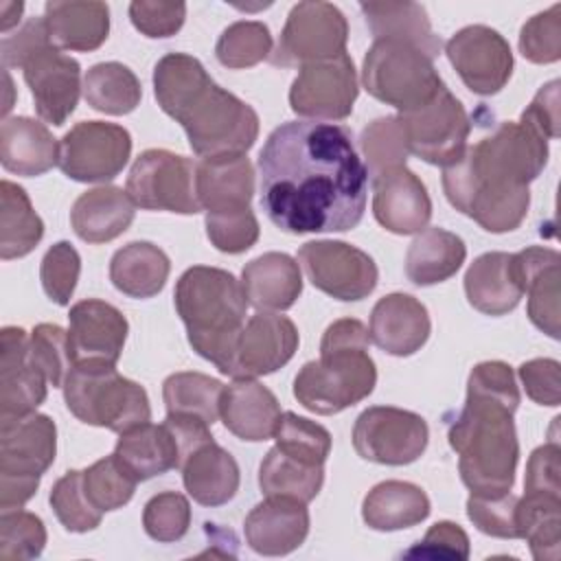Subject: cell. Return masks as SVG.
I'll use <instances>...</instances> for the list:
<instances>
[{
    "label": "cell",
    "mask_w": 561,
    "mask_h": 561,
    "mask_svg": "<svg viewBox=\"0 0 561 561\" xmlns=\"http://www.w3.org/2000/svg\"><path fill=\"white\" fill-rule=\"evenodd\" d=\"M261 208L287 234L344 232L366 210L368 171L344 125L287 121L259 153Z\"/></svg>",
    "instance_id": "obj_1"
},
{
    "label": "cell",
    "mask_w": 561,
    "mask_h": 561,
    "mask_svg": "<svg viewBox=\"0 0 561 561\" xmlns=\"http://www.w3.org/2000/svg\"><path fill=\"white\" fill-rule=\"evenodd\" d=\"M548 162V140L522 121H504L480 142L443 167L449 204L493 234L522 226L530 206L528 184Z\"/></svg>",
    "instance_id": "obj_2"
},
{
    "label": "cell",
    "mask_w": 561,
    "mask_h": 561,
    "mask_svg": "<svg viewBox=\"0 0 561 561\" xmlns=\"http://www.w3.org/2000/svg\"><path fill=\"white\" fill-rule=\"evenodd\" d=\"M515 373L504 362H480L467 379V399L449 425L460 480L471 493H506L515 484L519 440L513 414L519 408Z\"/></svg>",
    "instance_id": "obj_3"
},
{
    "label": "cell",
    "mask_w": 561,
    "mask_h": 561,
    "mask_svg": "<svg viewBox=\"0 0 561 561\" xmlns=\"http://www.w3.org/2000/svg\"><path fill=\"white\" fill-rule=\"evenodd\" d=\"M173 302L193 351L215 364L221 375L232 377L250 305L241 280L219 267L193 265L178 278Z\"/></svg>",
    "instance_id": "obj_4"
},
{
    "label": "cell",
    "mask_w": 561,
    "mask_h": 561,
    "mask_svg": "<svg viewBox=\"0 0 561 561\" xmlns=\"http://www.w3.org/2000/svg\"><path fill=\"white\" fill-rule=\"evenodd\" d=\"M368 342V329L355 318L329 324L320 342V359L307 362L294 379L298 403L313 414L331 416L364 401L377 383Z\"/></svg>",
    "instance_id": "obj_5"
},
{
    "label": "cell",
    "mask_w": 561,
    "mask_h": 561,
    "mask_svg": "<svg viewBox=\"0 0 561 561\" xmlns=\"http://www.w3.org/2000/svg\"><path fill=\"white\" fill-rule=\"evenodd\" d=\"M61 388L66 408L81 423L123 434L151 421L147 390L123 377L116 364H75Z\"/></svg>",
    "instance_id": "obj_6"
},
{
    "label": "cell",
    "mask_w": 561,
    "mask_h": 561,
    "mask_svg": "<svg viewBox=\"0 0 561 561\" xmlns=\"http://www.w3.org/2000/svg\"><path fill=\"white\" fill-rule=\"evenodd\" d=\"M362 83L370 96L401 114L432 101L445 88L434 61L412 44L375 39L362 64Z\"/></svg>",
    "instance_id": "obj_7"
},
{
    "label": "cell",
    "mask_w": 561,
    "mask_h": 561,
    "mask_svg": "<svg viewBox=\"0 0 561 561\" xmlns=\"http://www.w3.org/2000/svg\"><path fill=\"white\" fill-rule=\"evenodd\" d=\"M178 123L202 158L245 153L259 138V116L252 105L215 81L186 105Z\"/></svg>",
    "instance_id": "obj_8"
},
{
    "label": "cell",
    "mask_w": 561,
    "mask_h": 561,
    "mask_svg": "<svg viewBox=\"0 0 561 561\" xmlns=\"http://www.w3.org/2000/svg\"><path fill=\"white\" fill-rule=\"evenodd\" d=\"M348 24L331 2H298L291 7L280 39L270 55L274 66L294 68L333 59L346 53Z\"/></svg>",
    "instance_id": "obj_9"
},
{
    "label": "cell",
    "mask_w": 561,
    "mask_h": 561,
    "mask_svg": "<svg viewBox=\"0 0 561 561\" xmlns=\"http://www.w3.org/2000/svg\"><path fill=\"white\" fill-rule=\"evenodd\" d=\"M127 195L145 210L195 215L202 210L195 193V164L167 149L142 151L127 175Z\"/></svg>",
    "instance_id": "obj_10"
},
{
    "label": "cell",
    "mask_w": 561,
    "mask_h": 561,
    "mask_svg": "<svg viewBox=\"0 0 561 561\" xmlns=\"http://www.w3.org/2000/svg\"><path fill=\"white\" fill-rule=\"evenodd\" d=\"M430 430L421 414L392 408H366L353 425V447L359 458L401 467L419 460L427 447Z\"/></svg>",
    "instance_id": "obj_11"
},
{
    "label": "cell",
    "mask_w": 561,
    "mask_h": 561,
    "mask_svg": "<svg viewBox=\"0 0 561 561\" xmlns=\"http://www.w3.org/2000/svg\"><path fill=\"white\" fill-rule=\"evenodd\" d=\"M408 151L427 164L447 167L456 162L465 149L471 131L469 116L462 103L445 88L425 105L399 114Z\"/></svg>",
    "instance_id": "obj_12"
},
{
    "label": "cell",
    "mask_w": 561,
    "mask_h": 561,
    "mask_svg": "<svg viewBox=\"0 0 561 561\" xmlns=\"http://www.w3.org/2000/svg\"><path fill=\"white\" fill-rule=\"evenodd\" d=\"M131 156V136L123 125L105 121H81L59 140L64 175L75 182H110Z\"/></svg>",
    "instance_id": "obj_13"
},
{
    "label": "cell",
    "mask_w": 561,
    "mask_h": 561,
    "mask_svg": "<svg viewBox=\"0 0 561 561\" xmlns=\"http://www.w3.org/2000/svg\"><path fill=\"white\" fill-rule=\"evenodd\" d=\"M298 261L316 289L344 302L366 298L379 280L375 261L344 241H307L298 250Z\"/></svg>",
    "instance_id": "obj_14"
},
{
    "label": "cell",
    "mask_w": 561,
    "mask_h": 561,
    "mask_svg": "<svg viewBox=\"0 0 561 561\" xmlns=\"http://www.w3.org/2000/svg\"><path fill=\"white\" fill-rule=\"evenodd\" d=\"M357 94V70L353 59L344 53L302 66L289 88V105L305 118L344 121L351 116Z\"/></svg>",
    "instance_id": "obj_15"
},
{
    "label": "cell",
    "mask_w": 561,
    "mask_h": 561,
    "mask_svg": "<svg viewBox=\"0 0 561 561\" xmlns=\"http://www.w3.org/2000/svg\"><path fill=\"white\" fill-rule=\"evenodd\" d=\"M445 55L462 83L480 96L497 94L513 75V53L508 42L491 26L471 24L456 31Z\"/></svg>",
    "instance_id": "obj_16"
},
{
    "label": "cell",
    "mask_w": 561,
    "mask_h": 561,
    "mask_svg": "<svg viewBox=\"0 0 561 561\" xmlns=\"http://www.w3.org/2000/svg\"><path fill=\"white\" fill-rule=\"evenodd\" d=\"M37 116L48 125H64L81 94V66L50 42L35 48L22 64Z\"/></svg>",
    "instance_id": "obj_17"
},
{
    "label": "cell",
    "mask_w": 561,
    "mask_h": 561,
    "mask_svg": "<svg viewBox=\"0 0 561 561\" xmlns=\"http://www.w3.org/2000/svg\"><path fill=\"white\" fill-rule=\"evenodd\" d=\"M68 322V346L72 364L118 362L129 324L114 305L99 298L79 300L70 307Z\"/></svg>",
    "instance_id": "obj_18"
},
{
    "label": "cell",
    "mask_w": 561,
    "mask_h": 561,
    "mask_svg": "<svg viewBox=\"0 0 561 561\" xmlns=\"http://www.w3.org/2000/svg\"><path fill=\"white\" fill-rule=\"evenodd\" d=\"M298 342V329L287 316L256 311L239 335L232 379L276 373L294 357Z\"/></svg>",
    "instance_id": "obj_19"
},
{
    "label": "cell",
    "mask_w": 561,
    "mask_h": 561,
    "mask_svg": "<svg viewBox=\"0 0 561 561\" xmlns=\"http://www.w3.org/2000/svg\"><path fill=\"white\" fill-rule=\"evenodd\" d=\"M373 180V215L394 234H419L432 217V199L421 178L408 167L388 169Z\"/></svg>",
    "instance_id": "obj_20"
},
{
    "label": "cell",
    "mask_w": 561,
    "mask_h": 561,
    "mask_svg": "<svg viewBox=\"0 0 561 561\" xmlns=\"http://www.w3.org/2000/svg\"><path fill=\"white\" fill-rule=\"evenodd\" d=\"M48 379L28 362V333L4 327L0 333V421L33 414L48 394Z\"/></svg>",
    "instance_id": "obj_21"
},
{
    "label": "cell",
    "mask_w": 561,
    "mask_h": 561,
    "mask_svg": "<svg viewBox=\"0 0 561 561\" xmlns=\"http://www.w3.org/2000/svg\"><path fill=\"white\" fill-rule=\"evenodd\" d=\"M57 425L46 414L0 421V476L42 478L55 462Z\"/></svg>",
    "instance_id": "obj_22"
},
{
    "label": "cell",
    "mask_w": 561,
    "mask_h": 561,
    "mask_svg": "<svg viewBox=\"0 0 561 561\" xmlns=\"http://www.w3.org/2000/svg\"><path fill=\"white\" fill-rule=\"evenodd\" d=\"M513 274L524 294H528L530 322L559 340V265L561 254L552 248L530 245L511 256Z\"/></svg>",
    "instance_id": "obj_23"
},
{
    "label": "cell",
    "mask_w": 561,
    "mask_h": 561,
    "mask_svg": "<svg viewBox=\"0 0 561 561\" xmlns=\"http://www.w3.org/2000/svg\"><path fill=\"white\" fill-rule=\"evenodd\" d=\"M430 331L432 322L425 305L410 294H388L379 298L370 311V342L388 355H414L425 346Z\"/></svg>",
    "instance_id": "obj_24"
},
{
    "label": "cell",
    "mask_w": 561,
    "mask_h": 561,
    "mask_svg": "<svg viewBox=\"0 0 561 561\" xmlns=\"http://www.w3.org/2000/svg\"><path fill=\"white\" fill-rule=\"evenodd\" d=\"M248 546L265 557H283L302 546L309 535V511L291 497H265L245 517Z\"/></svg>",
    "instance_id": "obj_25"
},
{
    "label": "cell",
    "mask_w": 561,
    "mask_h": 561,
    "mask_svg": "<svg viewBox=\"0 0 561 561\" xmlns=\"http://www.w3.org/2000/svg\"><path fill=\"white\" fill-rule=\"evenodd\" d=\"M280 414V403L274 392L256 379L241 377L224 386L219 416L226 430L237 438L250 443L274 438Z\"/></svg>",
    "instance_id": "obj_26"
},
{
    "label": "cell",
    "mask_w": 561,
    "mask_h": 561,
    "mask_svg": "<svg viewBox=\"0 0 561 561\" xmlns=\"http://www.w3.org/2000/svg\"><path fill=\"white\" fill-rule=\"evenodd\" d=\"M195 193L206 213H234L250 208L254 195V167L245 153L202 158L195 164Z\"/></svg>",
    "instance_id": "obj_27"
},
{
    "label": "cell",
    "mask_w": 561,
    "mask_h": 561,
    "mask_svg": "<svg viewBox=\"0 0 561 561\" xmlns=\"http://www.w3.org/2000/svg\"><path fill=\"white\" fill-rule=\"evenodd\" d=\"M48 39L59 50H96L110 33V7L92 0H53L44 7Z\"/></svg>",
    "instance_id": "obj_28"
},
{
    "label": "cell",
    "mask_w": 561,
    "mask_h": 561,
    "mask_svg": "<svg viewBox=\"0 0 561 561\" xmlns=\"http://www.w3.org/2000/svg\"><path fill=\"white\" fill-rule=\"evenodd\" d=\"M0 162L4 171L35 178L59 162V142L50 129L28 116H11L0 125Z\"/></svg>",
    "instance_id": "obj_29"
},
{
    "label": "cell",
    "mask_w": 561,
    "mask_h": 561,
    "mask_svg": "<svg viewBox=\"0 0 561 561\" xmlns=\"http://www.w3.org/2000/svg\"><path fill=\"white\" fill-rule=\"evenodd\" d=\"M241 285L254 309L285 311L302 294L300 265L285 252H265L245 263Z\"/></svg>",
    "instance_id": "obj_30"
},
{
    "label": "cell",
    "mask_w": 561,
    "mask_h": 561,
    "mask_svg": "<svg viewBox=\"0 0 561 561\" xmlns=\"http://www.w3.org/2000/svg\"><path fill=\"white\" fill-rule=\"evenodd\" d=\"M136 204L121 186H96L81 193L70 210L75 234L85 243H107L134 221Z\"/></svg>",
    "instance_id": "obj_31"
},
{
    "label": "cell",
    "mask_w": 561,
    "mask_h": 561,
    "mask_svg": "<svg viewBox=\"0 0 561 561\" xmlns=\"http://www.w3.org/2000/svg\"><path fill=\"white\" fill-rule=\"evenodd\" d=\"M114 456L138 482L182 467L178 438L167 423H145L123 432L116 440Z\"/></svg>",
    "instance_id": "obj_32"
},
{
    "label": "cell",
    "mask_w": 561,
    "mask_h": 561,
    "mask_svg": "<svg viewBox=\"0 0 561 561\" xmlns=\"http://www.w3.org/2000/svg\"><path fill=\"white\" fill-rule=\"evenodd\" d=\"M508 252L480 254L465 274V294L469 305L484 316H504L513 311L524 291L515 280Z\"/></svg>",
    "instance_id": "obj_33"
},
{
    "label": "cell",
    "mask_w": 561,
    "mask_h": 561,
    "mask_svg": "<svg viewBox=\"0 0 561 561\" xmlns=\"http://www.w3.org/2000/svg\"><path fill=\"white\" fill-rule=\"evenodd\" d=\"M182 482L197 504L221 506L237 495L241 473L230 451L210 440L184 460Z\"/></svg>",
    "instance_id": "obj_34"
},
{
    "label": "cell",
    "mask_w": 561,
    "mask_h": 561,
    "mask_svg": "<svg viewBox=\"0 0 561 561\" xmlns=\"http://www.w3.org/2000/svg\"><path fill=\"white\" fill-rule=\"evenodd\" d=\"M430 511L432 506L425 491L403 480L375 484L362 502V517L366 526L381 533L412 528L427 519Z\"/></svg>",
    "instance_id": "obj_35"
},
{
    "label": "cell",
    "mask_w": 561,
    "mask_h": 561,
    "mask_svg": "<svg viewBox=\"0 0 561 561\" xmlns=\"http://www.w3.org/2000/svg\"><path fill=\"white\" fill-rule=\"evenodd\" d=\"M366 24L375 39H397L416 46L432 61L440 53V39L432 31L427 11L419 2H362Z\"/></svg>",
    "instance_id": "obj_36"
},
{
    "label": "cell",
    "mask_w": 561,
    "mask_h": 561,
    "mask_svg": "<svg viewBox=\"0 0 561 561\" xmlns=\"http://www.w3.org/2000/svg\"><path fill=\"white\" fill-rule=\"evenodd\" d=\"M467 259L465 241L445 228H425L410 243L405 274L419 287L438 285L451 278Z\"/></svg>",
    "instance_id": "obj_37"
},
{
    "label": "cell",
    "mask_w": 561,
    "mask_h": 561,
    "mask_svg": "<svg viewBox=\"0 0 561 561\" xmlns=\"http://www.w3.org/2000/svg\"><path fill=\"white\" fill-rule=\"evenodd\" d=\"M171 261L149 241H131L114 252L110 261L112 285L129 298H151L162 291Z\"/></svg>",
    "instance_id": "obj_38"
},
{
    "label": "cell",
    "mask_w": 561,
    "mask_h": 561,
    "mask_svg": "<svg viewBox=\"0 0 561 561\" xmlns=\"http://www.w3.org/2000/svg\"><path fill=\"white\" fill-rule=\"evenodd\" d=\"M0 259L26 256L44 237V221L26 191L11 180L0 182Z\"/></svg>",
    "instance_id": "obj_39"
},
{
    "label": "cell",
    "mask_w": 561,
    "mask_h": 561,
    "mask_svg": "<svg viewBox=\"0 0 561 561\" xmlns=\"http://www.w3.org/2000/svg\"><path fill=\"white\" fill-rule=\"evenodd\" d=\"M208 83H213V79L202 61L186 53H169L158 59L153 68L156 101L160 110L175 121Z\"/></svg>",
    "instance_id": "obj_40"
},
{
    "label": "cell",
    "mask_w": 561,
    "mask_h": 561,
    "mask_svg": "<svg viewBox=\"0 0 561 561\" xmlns=\"http://www.w3.org/2000/svg\"><path fill=\"white\" fill-rule=\"evenodd\" d=\"M324 484V467L300 462L272 447L259 467V486L265 497H291L309 504Z\"/></svg>",
    "instance_id": "obj_41"
},
{
    "label": "cell",
    "mask_w": 561,
    "mask_h": 561,
    "mask_svg": "<svg viewBox=\"0 0 561 561\" xmlns=\"http://www.w3.org/2000/svg\"><path fill=\"white\" fill-rule=\"evenodd\" d=\"M83 96L96 112L123 116L140 105L142 88L138 77L118 61L94 64L83 79Z\"/></svg>",
    "instance_id": "obj_42"
},
{
    "label": "cell",
    "mask_w": 561,
    "mask_h": 561,
    "mask_svg": "<svg viewBox=\"0 0 561 561\" xmlns=\"http://www.w3.org/2000/svg\"><path fill=\"white\" fill-rule=\"evenodd\" d=\"M517 533L539 561H557L561 554V497L524 493L517 500Z\"/></svg>",
    "instance_id": "obj_43"
},
{
    "label": "cell",
    "mask_w": 561,
    "mask_h": 561,
    "mask_svg": "<svg viewBox=\"0 0 561 561\" xmlns=\"http://www.w3.org/2000/svg\"><path fill=\"white\" fill-rule=\"evenodd\" d=\"M224 383L204 373H173L162 383L167 414L195 416L213 425L219 419Z\"/></svg>",
    "instance_id": "obj_44"
},
{
    "label": "cell",
    "mask_w": 561,
    "mask_h": 561,
    "mask_svg": "<svg viewBox=\"0 0 561 561\" xmlns=\"http://www.w3.org/2000/svg\"><path fill=\"white\" fill-rule=\"evenodd\" d=\"M215 55L226 68H252L272 55V33L263 22L239 20L224 28L217 39Z\"/></svg>",
    "instance_id": "obj_45"
},
{
    "label": "cell",
    "mask_w": 561,
    "mask_h": 561,
    "mask_svg": "<svg viewBox=\"0 0 561 561\" xmlns=\"http://www.w3.org/2000/svg\"><path fill=\"white\" fill-rule=\"evenodd\" d=\"M359 147L366 160V171L370 178L394 169V167H405V160L410 156L403 125L399 114L392 116H381L368 123L362 129L359 136Z\"/></svg>",
    "instance_id": "obj_46"
},
{
    "label": "cell",
    "mask_w": 561,
    "mask_h": 561,
    "mask_svg": "<svg viewBox=\"0 0 561 561\" xmlns=\"http://www.w3.org/2000/svg\"><path fill=\"white\" fill-rule=\"evenodd\" d=\"M276 447L307 465L324 467L331 454V434L320 423L298 416L296 412H283L274 432Z\"/></svg>",
    "instance_id": "obj_47"
},
{
    "label": "cell",
    "mask_w": 561,
    "mask_h": 561,
    "mask_svg": "<svg viewBox=\"0 0 561 561\" xmlns=\"http://www.w3.org/2000/svg\"><path fill=\"white\" fill-rule=\"evenodd\" d=\"M81 478L85 495L101 513L123 508L134 497L138 484V480L118 462L114 454L83 469Z\"/></svg>",
    "instance_id": "obj_48"
},
{
    "label": "cell",
    "mask_w": 561,
    "mask_h": 561,
    "mask_svg": "<svg viewBox=\"0 0 561 561\" xmlns=\"http://www.w3.org/2000/svg\"><path fill=\"white\" fill-rule=\"evenodd\" d=\"M50 506L59 519V524L68 533H88L101 524L103 513L90 502L83 489L81 471H66L50 491Z\"/></svg>",
    "instance_id": "obj_49"
},
{
    "label": "cell",
    "mask_w": 561,
    "mask_h": 561,
    "mask_svg": "<svg viewBox=\"0 0 561 561\" xmlns=\"http://www.w3.org/2000/svg\"><path fill=\"white\" fill-rule=\"evenodd\" d=\"M28 362L48 379L53 388H61L72 364L68 331L59 324L42 322L28 335Z\"/></svg>",
    "instance_id": "obj_50"
},
{
    "label": "cell",
    "mask_w": 561,
    "mask_h": 561,
    "mask_svg": "<svg viewBox=\"0 0 561 561\" xmlns=\"http://www.w3.org/2000/svg\"><path fill=\"white\" fill-rule=\"evenodd\" d=\"M46 546L44 522L28 511H2L0 515V559L26 561L42 554Z\"/></svg>",
    "instance_id": "obj_51"
},
{
    "label": "cell",
    "mask_w": 561,
    "mask_h": 561,
    "mask_svg": "<svg viewBox=\"0 0 561 561\" xmlns=\"http://www.w3.org/2000/svg\"><path fill=\"white\" fill-rule=\"evenodd\" d=\"M142 526L153 541H180L191 526L188 500L178 491H162L149 497L142 511Z\"/></svg>",
    "instance_id": "obj_52"
},
{
    "label": "cell",
    "mask_w": 561,
    "mask_h": 561,
    "mask_svg": "<svg viewBox=\"0 0 561 561\" xmlns=\"http://www.w3.org/2000/svg\"><path fill=\"white\" fill-rule=\"evenodd\" d=\"M517 495L506 493H471L467 500V517L473 526L491 537L519 539L517 533Z\"/></svg>",
    "instance_id": "obj_53"
},
{
    "label": "cell",
    "mask_w": 561,
    "mask_h": 561,
    "mask_svg": "<svg viewBox=\"0 0 561 561\" xmlns=\"http://www.w3.org/2000/svg\"><path fill=\"white\" fill-rule=\"evenodd\" d=\"M79 272H81V256L75 250V245L70 241L53 243L46 250L39 265V280L46 296L55 305L66 307L75 294Z\"/></svg>",
    "instance_id": "obj_54"
},
{
    "label": "cell",
    "mask_w": 561,
    "mask_h": 561,
    "mask_svg": "<svg viewBox=\"0 0 561 561\" xmlns=\"http://www.w3.org/2000/svg\"><path fill=\"white\" fill-rule=\"evenodd\" d=\"M519 53L533 64L561 59V4L535 13L519 31Z\"/></svg>",
    "instance_id": "obj_55"
},
{
    "label": "cell",
    "mask_w": 561,
    "mask_h": 561,
    "mask_svg": "<svg viewBox=\"0 0 561 561\" xmlns=\"http://www.w3.org/2000/svg\"><path fill=\"white\" fill-rule=\"evenodd\" d=\"M206 237L226 254H241L259 241V221L252 208L234 213H206Z\"/></svg>",
    "instance_id": "obj_56"
},
{
    "label": "cell",
    "mask_w": 561,
    "mask_h": 561,
    "mask_svg": "<svg viewBox=\"0 0 561 561\" xmlns=\"http://www.w3.org/2000/svg\"><path fill=\"white\" fill-rule=\"evenodd\" d=\"M131 24L147 37H171L186 20L184 2H156V0H134L129 4Z\"/></svg>",
    "instance_id": "obj_57"
},
{
    "label": "cell",
    "mask_w": 561,
    "mask_h": 561,
    "mask_svg": "<svg viewBox=\"0 0 561 561\" xmlns=\"http://www.w3.org/2000/svg\"><path fill=\"white\" fill-rule=\"evenodd\" d=\"M526 394L539 403L557 408L561 403V366L557 359L537 357L517 368Z\"/></svg>",
    "instance_id": "obj_58"
},
{
    "label": "cell",
    "mask_w": 561,
    "mask_h": 561,
    "mask_svg": "<svg viewBox=\"0 0 561 561\" xmlns=\"http://www.w3.org/2000/svg\"><path fill=\"white\" fill-rule=\"evenodd\" d=\"M524 491L561 497V449L557 440H550L530 454Z\"/></svg>",
    "instance_id": "obj_59"
},
{
    "label": "cell",
    "mask_w": 561,
    "mask_h": 561,
    "mask_svg": "<svg viewBox=\"0 0 561 561\" xmlns=\"http://www.w3.org/2000/svg\"><path fill=\"white\" fill-rule=\"evenodd\" d=\"M405 557H427V559H467L469 557V537L454 522H436L425 537L412 546Z\"/></svg>",
    "instance_id": "obj_60"
},
{
    "label": "cell",
    "mask_w": 561,
    "mask_h": 561,
    "mask_svg": "<svg viewBox=\"0 0 561 561\" xmlns=\"http://www.w3.org/2000/svg\"><path fill=\"white\" fill-rule=\"evenodd\" d=\"M522 123L533 127L541 138H559V81H550L539 88L530 105L522 112Z\"/></svg>",
    "instance_id": "obj_61"
},
{
    "label": "cell",
    "mask_w": 561,
    "mask_h": 561,
    "mask_svg": "<svg viewBox=\"0 0 561 561\" xmlns=\"http://www.w3.org/2000/svg\"><path fill=\"white\" fill-rule=\"evenodd\" d=\"M46 42H50V39H48L46 26H44V18L28 20L15 35H7L2 39L4 68H22L26 57Z\"/></svg>",
    "instance_id": "obj_62"
},
{
    "label": "cell",
    "mask_w": 561,
    "mask_h": 561,
    "mask_svg": "<svg viewBox=\"0 0 561 561\" xmlns=\"http://www.w3.org/2000/svg\"><path fill=\"white\" fill-rule=\"evenodd\" d=\"M42 478L26 476H0V508L13 511L22 508L37 491Z\"/></svg>",
    "instance_id": "obj_63"
},
{
    "label": "cell",
    "mask_w": 561,
    "mask_h": 561,
    "mask_svg": "<svg viewBox=\"0 0 561 561\" xmlns=\"http://www.w3.org/2000/svg\"><path fill=\"white\" fill-rule=\"evenodd\" d=\"M22 11H24V4H22V2H0V13H2L0 28H2V33H7L13 24L20 22Z\"/></svg>",
    "instance_id": "obj_64"
}]
</instances>
